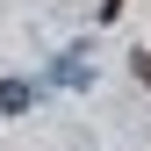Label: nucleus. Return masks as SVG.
<instances>
[{
  "instance_id": "nucleus-1",
  "label": "nucleus",
  "mask_w": 151,
  "mask_h": 151,
  "mask_svg": "<svg viewBox=\"0 0 151 151\" xmlns=\"http://www.w3.org/2000/svg\"><path fill=\"white\" fill-rule=\"evenodd\" d=\"M22 108H29V86L7 79V86H0V115H22Z\"/></svg>"
}]
</instances>
